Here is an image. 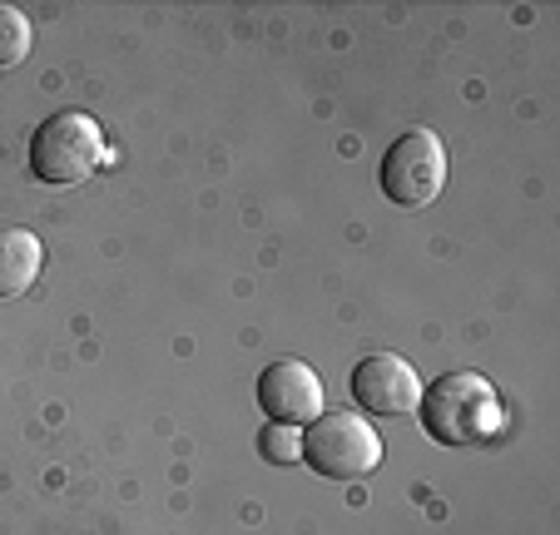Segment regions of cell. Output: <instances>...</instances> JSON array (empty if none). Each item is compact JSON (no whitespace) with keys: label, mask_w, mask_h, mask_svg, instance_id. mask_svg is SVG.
<instances>
[{"label":"cell","mask_w":560,"mask_h":535,"mask_svg":"<svg viewBox=\"0 0 560 535\" xmlns=\"http://www.w3.org/2000/svg\"><path fill=\"white\" fill-rule=\"evenodd\" d=\"M422 427L442 446H481L501 431V397L481 372H446L422 392Z\"/></svg>","instance_id":"obj_1"},{"label":"cell","mask_w":560,"mask_h":535,"mask_svg":"<svg viewBox=\"0 0 560 535\" xmlns=\"http://www.w3.org/2000/svg\"><path fill=\"white\" fill-rule=\"evenodd\" d=\"M109 164L105 129L85 115V109H60L50 115L31 139V174L50 189H70L95 168Z\"/></svg>","instance_id":"obj_2"},{"label":"cell","mask_w":560,"mask_h":535,"mask_svg":"<svg viewBox=\"0 0 560 535\" xmlns=\"http://www.w3.org/2000/svg\"><path fill=\"white\" fill-rule=\"evenodd\" d=\"M303 462L328 481H358V476L377 472L382 462V437L368 417L352 411H323L303 437Z\"/></svg>","instance_id":"obj_3"},{"label":"cell","mask_w":560,"mask_h":535,"mask_svg":"<svg viewBox=\"0 0 560 535\" xmlns=\"http://www.w3.org/2000/svg\"><path fill=\"white\" fill-rule=\"evenodd\" d=\"M446 184V149L432 129H407L402 139H392L387 159H382V194L402 209H427Z\"/></svg>","instance_id":"obj_4"},{"label":"cell","mask_w":560,"mask_h":535,"mask_svg":"<svg viewBox=\"0 0 560 535\" xmlns=\"http://www.w3.org/2000/svg\"><path fill=\"white\" fill-rule=\"evenodd\" d=\"M352 397L362 402L368 417H412L422 407V377L407 368L402 357L377 352L352 368Z\"/></svg>","instance_id":"obj_5"},{"label":"cell","mask_w":560,"mask_h":535,"mask_svg":"<svg viewBox=\"0 0 560 535\" xmlns=\"http://www.w3.org/2000/svg\"><path fill=\"white\" fill-rule=\"evenodd\" d=\"M258 407L278 427H313L323 417V377L298 357H283L258 377Z\"/></svg>","instance_id":"obj_6"},{"label":"cell","mask_w":560,"mask_h":535,"mask_svg":"<svg viewBox=\"0 0 560 535\" xmlns=\"http://www.w3.org/2000/svg\"><path fill=\"white\" fill-rule=\"evenodd\" d=\"M45 248L31 229H0V298H25L40 278Z\"/></svg>","instance_id":"obj_7"},{"label":"cell","mask_w":560,"mask_h":535,"mask_svg":"<svg viewBox=\"0 0 560 535\" xmlns=\"http://www.w3.org/2000/svg\"><path fill=\"white\" fill-rule=\"evenodd\" d=\"M35 45V31L31 21H25L15 5H0V70H11V65H21L25 55H31Z\"/></svg>","instance_id":"obj_8"},{"label":"cell","mask_w":560,"mask_h":535,"mask_svg":"<svg viewBox=\"0 0 560 535\" xmlns=\"http://www.w3.org/2000/svg\"><path fill=\"white\" fill-rule=\"evenodd\" d=\"M258 452H264V462H273V466H293V462H303V437H298V427L268 421V427L258 431Z\"/></svg>","instance_id":"obj_9"}]
</instances>
